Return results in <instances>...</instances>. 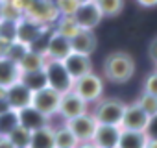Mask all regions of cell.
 I'll return each mask as SVG.
<instances>
[{
  "label": "cell",
  "instance_id": "obj_30",
  "mask_svg": "<svg viewBox=\"0 0 157 148\" xmlns=\"http://www.w3.org/2000/svg\"><path fill=\"white\" fill-rule=\"evenodd\" d=\"M78 6H80L78 0H57V2H56V8H57V11L63 17H72Z\"/></svg>",
  "mask_w": 157,
  "mask_h": 148
},
{
  "label": "cell",
  "instance_id": "obj_25",
  "mask_svg": "<svg viewBox=\"0 0 157 148\" xmlns=\"http://www.w3.org/2000/svg\"><path fill=\"white\" fill-rule=\"evenodd\" d=\"M0 41L11 45L17 41V21L13 19H0Z\"/></svg>",
  "mask_w": 157,
  "mask_h": 148
},
{
  "label": "cell",
  "instance_id": "obj_23",
  "mask_svg": "<svg viewBox=\"0 0 157 148\" xmlns=\"http://www.w3.org/2000/svg\"><path fill=\"white\" fill-rule=\"evenodd\" d=\"M78 144H80V141L67 126L54 130V148H76Z\"/></svg>",
  "mask_w": 157,
  "mask_h": 148
},
{
  "label": "cell",
  "instance_id": "obj_34",
  "mask_svg": "<svg viewBox=\"0 0 157 148\" xmlns=\"http://www.w3.org/2000/svg\"><path fill=\"white\" fill-rule=\"evenodd\" d=\"M0 148H15L8 137H0Z\"/></svg>",
  "mask_w": 157,
  "mask_h": 148
},
{
  "label": "cell",
  "instance_id": "obj_32",
  "mask_svg": "<svg viewBox=\"0 0 157 148\" xmlns=\"http://www.w3.org/2000/svg\"><path fill=\"white\" fill-rule=\"evenodd\" d=\"M148 56H150V59L157 65V37H153V39L150 41V45H148Z\"/></svg>",
  "mask_w": 157,
  "mask_h": 148
},
{
  "label": "cell",
  "instance_id": "obj_28",
  "mask_svg": "<svg viewBox=\"0 0 157 148\" xmlns=\"http://www.w3.org/2000/svg\"><path fill=\"white\" fill-rule=\"evenodd\" d=\"M30 137H32V131L26 130V128H22L21 124L8 135V139L11 141V144L15 148H28L30 146Z\"/></svg>",
  "mask_w": 157,
  "mask_h": 148
},
{
  "label": "cell",
  "instance_id": "obj_26",
  "mask_svg": "<svg viewBox=\"0 0 157 148\" xmlns=\"http://www.w3.org/2000/svg\"><path fill=\"white\" fill-rule=\"evenodd\" d=\"M104 17H117L124 10V0H94Z\"/></svg>",
  "mask_w": 157,
  "mask_h": 148
},
{
  "label": "cell",
  "instance_id": "obj_10",
  "mask_svg": "<svg viewBox=\"0 0 157 148\" xmlns=\"http://www.w3.org/2000/svg\"><path fill=\"white\" fill-rule=\"evenodd\" d=\"M57 113L68 120V119H74L82 113H87V102L82 100L74 91H67L61 95V100H59V107H57Z\"/></svg>",
  "mask_w": 157,
  "mask_h": 148
},
{
  "label": "cell",
  "instance_id": "obj_37",
  "mask_svg": "<svg viewBox=\"0 0 157 148\" xmlns=\"http://www.w3.org/2000/svg\"><path fill=\"white\" fill-rule=\"evenodd\" d=\"M85 2H93V0H78V4H85Z\"/></svg>",
  "mask_w": 157,
  "mask_h": 148
},
{
  "label": "cell",
  "instance_id": "obj_1",
  "mask_svg": "<svg viewBox=\"0 0 157 148\" xmlns=\"http://www.w3.org/2000/svg\"><path fill=\"white\" fill-rule=\"evenodd\" d=\"M135 72L133 57L128 52H111L104 61V74L105 78L115 84H126Z\"/></svg>",
  "mask_w": 157,
  "mask_h": 148
},
{
  "label": "cell",
  "instance_id": "obj_14",
  "mask_svg": "<svg viewBox=\"0 0 157 148\" xmlns=\"http://www.w3.org/2000/svg\"><path fill=\"white\" fill-rule=\"evenodd\" d=\"M4 96H6L10 107L15 109V111L22 109V107H28V106L32 104V91H30L24 84H21V82H17V84L6 87V95H4Z\"/></svg>",
  "mask_w": 157,
  "mask_h": 148
},
{
  "label": "cell",
  "instance_id": "obj_6",
  "mask_svg": "<svg viewBox=\"0 0 157 148\" xmlns=\"http://www.w3.org/2000/svg\"><path fill=\"white\" fill-rule=\"evenodd\" d=\"M65 126L76 135V139L80 142H87V141L93 139L98 122H96V119L91 113H82V115L74 117V119H68Z\"/></svg>",
  "mask_w": 157,
  "mask_h": 148
},
{
  "label": "cell",
  "instance_id": "obj_41",
  "mask_svg": "<svg viewBox=\"0 0 157 148\" xmlns=\"http://www.w3.org/2000/svg\"><path fill=\"white\" fill-rule=\"evenodd\" d=\"M115 148H118V146H115Z\"/></svg>",
  "mask_w": 157,
  "mask_h": 148
},
{
  "label": "cell",
  "instance_id": "obj_3",
  "mask_svg": "<svg viewBox=\"0 0 157 148\" xmlns=\"http://www.w3.org/2000/svg\"><path fill=\"white\" fill-rule=\"evenodd\" d=\"M72 91L82 100H85L87 104L89 102H98L102 98V95H104V82H102L100 76L89 72V74H85V76L74 80Z\"/></svg>",
  "mask_w": 157,
  "mask_h": 148
},
{
  "label": "cell",
  "instance_id": "obj_12",
  "mask_svg": "<svg viewBox=\"0 0 157 148\" xmlns=\"http://www.w3.org/2000/svg\"><path fill=\"white\" fill-rule=\"evenodd\" d=\"M41 32H43L41 24L28 19V17L17 21V43H21L28 48L41 37Z\"/></svg>",
  "mask_w": 157,
  "mask_h": 148
},
{
  "label": "cell",
  "instance_id": "obj_33",
  "mask_svg": "<svg viewBox=\"0 0 157 148\" xmlns=\"http://www.w3.org/2000/svg\"><path fill=\"white\" fill-rule=\"evenodd\" d=\"M135 2L142 8H155L157 6V0H135Z\"/></svg>",
  "mask_w": 157,
  "mask_h": 148
},
{
  "label": "cell",
  "instance_id": "obj_18",
  "mask_svg": "<svg viewBox=\"0 0 157 148\" xmlns=\"http://www.w3.org/2000/svg\"><path fill=\"white\" fill-rule=\"evenodd\" d=\"M21 80V68H19V63L2 56L0 57V87L6 89L13 84H17Z\"/></svg>",
  "mask_w": 157,
  "mask_h": 148
},
{
  "label": "cell",
  "instance_id": "obj_11",
  "mask_svg": "<svg viewBox=\"0 0 157 148\" xmlns=\"http://www.w3.org/2000/svg\"><path fill=\"white\" fill-rule=\"evenodd\" d=\"M63 65H65V68H67V72L70 74L72 80H78V78L85 76V74L93 72L91 59H89V56H85V54L70 52V54L63 59Z\"/></svg>",
  "mask_w": 157,
  "mask_h": 148
},
{
  "label": "cell",
  "instance_id": "obj_38",
  "mask_svg": "<svg viewBox=\"0 0 157 148\" xmlns=\"http://www.w3.org/2000/svg\"><path fill=\"white\" fill-rule=\"evenodd\" d=\"M0 19H2V4H0Z\"/></svg>",
  "mask_w": 157,
  "mask_h": 148
},
{
  "label": "cell",
  "instance_id": "obj_7",
  "mask_svg": "<svg viewBox=\"0 0 157 148\" xmlns=\"http://www.w3.org/2000/svg\"><path fill=\"white\" fill-rule=\"evenodd\" d=\"M151 124V117H148L137 104L126 106L122 120H120V128L122 130H131V131H146Z\"/></svg>",
  "mask_w": 157,
  "mask_h": 148
},
{
  "label": "cell",
  "instance_id": "obj_20",
  "mask_svg": "<svg viewBox=\"0 0 157 148\" xmlns=\"http://www.w3.org/2000/svg\"><path fill=\"white\" fill-rule=\"evenodd\" d=\"M44 54L43 52H37V50H28L21 59H19V68L21 72H32V70H41L44 68Z\"/></svg>",
  "mask_w": 157,
  "mask_h": 148
},
{
  "label": "cell",
  "instance_id": "obj_40",
  "mask_svg": "<svg viewBox=\"0 0 157 148\" xmlns=\"http://www.w3.org/2000/svg\"><path fill=\"white\" fill-rule=\"evenodd\" d=\"M155 72H157V67H155Z\"/></svg>",
  "mask_w": 157,
  "mask_h": 148
},
{
  "label": "cell",
  "instance_id": "obj_2",
  "mask_svg": "<svg viewBox=\"0 0 157 148\" xmlns=\"http://www.w3.org/2000/svg\"><path fill=\"white\" fill-rule=\"evenodd\" d=\"M44 74H46V84H48V87L56 89L61 95L67 93V91H72L74 80L70 78V74L67 72L63 61L46 59V63H44Z\"/></svg>",
  "mask_w": 157,
  "mask_h": 148
},
{
  "label": "cell",
  "instance_id": "obj_35",
  "mask_svg": "<svg viewBox=\"0 0 157 148\" xmlns=\"http://www.w3.org/2000/svg\"><path fill=\"white\" fill-rule=\"evenodd\" d=\"M76 148H98L93 141H87V142H80V144H78Z\"/></svg>",
  "mask_w": 157,
  "mask_h": 148
},
{
  "label": "cell",
  "instance_id": "obj_15",
  "mask_svg": "<svg viewBox=\"0 0 157 148\" xmlns=\"http://www.w3.org/2000/svg\"><path fill=\"white\" fill-rule=\"evenodd\" d=\"M120 126H113V124H98L93 135V142L98 148H115L118 144V137H120Z\"/></svg>",
  "mask_w": 157,
  "mask_h": 148
},
{
  "label": "cell",
  "instance_id": "obj_27",
  "mask_svg": "<svg viewBox=\"0 0 157 148\" xmlns=\"http://www.w3.org/2000/svg\"><path fill=\"white\" fill-rule=\"evenodd\" d=\"M148 117H151V119H155L157 117V96H153V95H150V93H146V91H142V95L137 98V102H135Z\"/></svg>",
  "mask_w": 157,
  "mask_h": 148
},
{
  "label": "cell",
  "instance_id": "obj_29",
  "mask_svg": "<svg viewBox=\"0 0 157 148\" xmlns=\"http://www.w3.org/2000/svg\"><path fill=\"white\" fill-rule=\"evenodd\" d=\"M82 28L78 26V22L72 19V17H63L61 21H59V24H57V33H61V35H65V37H68V39H72L78 32H80Z\"/></svg>",
  "mask_w": 157,
  "mask_h": 148
},
{
  "label": "cell",
  "instance_id": "obj_13",
  "mask_svg": "<svg viewBox=\"0 0 157 148\" xmlns=\"http://www.w3.org/2000/svg\"><path fill=\"white\" fill-rule=\"evenodd\" d=\"M72 52L70 48V39L54 32L46 43V48H44V56H48V59H56V61H63L68 54Z\"/></svg>",
  "mask_w": 157,
  "mask_h": 148
},
{
  "label": "cell",
  "instance_id": "obj_8",
  "mask_svg": "<svg viewBox=\"0 0 157 148\" xmlns=\"http://www.w3.org/2000/svg\"><path fill=\"white\" fill-rule=\"evenodd\" d=\"M72 19L78 22V26H80L82 30H93L100 24V21L104 19V15L100 13L96 2L93 0V2H85V4H80L76 8Z\"/></svg>",
  "mask_w": 157,
  "mask_h": 148
},
{
  "label": "cell",
  "instance_id": "obj_19",
  "mask_svg": "<svg viewBox=\"0 0 157 148\" xmlns=\"http://www.w3.org/2000/svg\"><path fill=\"white\" fill-rule=\"evenodd\" d=\"M122 130V128H120ZM148 133L146 131H131V130H122L118 137V148H146L148 142Z\"/></svg>",
  "mask_w": 157,
  "mask_h": 148
},
{
  "label": "cell",
  "instance_id": "obj_9",
  "mask_svg": "<svg viewBox=\"0 0 157 148\" xmlns=\"http://www.w3.org/2000/svg\"><path fill=\"white\" fill-rule=\"evenodd\" d=\"M26 11V17L35 21V22H50V21H56L59 11L56 8L54 2L50 0H32L28 4V8L24 10Z\"/></svg>",
  "mask_w": 157,
  "mask_h": 148
},
{
  "label": "cell",
  "instance_id": "obj_17",
  "mask_svg": "<svg viewBox=\"0 0 157 148\" xmlns=\"http://www.w3.org/2000/svg\"><path fill=\"white\" fill-rule=\"evenodd\" d=\"M19 113V124L30 131L33 130H39V128H44L48 126V117H44L43 113H39L35 107L28 106V107H22L17 111Z\"/></svg>",
  "mask_w": 157,
  "mask_h": 148
},
{
  "label": "cell",
  "instance_id": "obj_16",
  "mask_svg": "<svg viewBox=\"0 0 157 148\" xmlns=\"http://www.w3.org/2000/svg\"><path fill=\"white\" fill-rule=\"evenodd\" d=\"M70 48L72 52L91 56L96 50V35L93 33V30H80L70 39Z\"/></svg>",
  "mask_w": 157,
  "mask_h": 148
},
{
  "label": "cell",
  "instance_id": "obj_21",
  "mask_svg": "<svg viewBox=\"0 0 157 148\" xmlns=\"http://www.w3.org/2000/svg\"><path fill=\"white\" fill-rule=\"evenodd\" d=\"M28 148H54V130L50 126L33 130Z\"/></svg>",
  "mask_w": 157,
  "mask_h": 148
},
{
  "label": "cell",
  "instance_id": "obj_24",
  "mask_svg": "<svg viewBox=\"0 0 157 148\" xmlns=\"http://www.w3.org/2000/svg\"><path fill=\"white\" fill-rule=\"evenodd\" d=\"M17 126H19V113L15 109L0 113V137H8Z\"/></svg>",
  "mask_w": 157,
  "mask_h": 148
},
{
  "label": "cell",
  "instance_id": "obj_22",
  "mask_svg": "<svg viewBox=\"0 0 157 148\" xmlns=\"http://www.w3.org/2000/svg\"><path fill=\"white\" fill-rule=\"evenodd\" d=\"M21 84H24L32 93L33 91H39L43 87H46V74H44V68L41 70H32V72H21Z\"/></svg>",
  "mask_w": 157,
  "mask_h": 148
},
{
  "label": "cell",
  "instance_id": "obj_31",
  "mask_svg": "<svg viewBox=\"0 0 157 148\" xmlns=\"http://www.w3.org/2000/svg\"><path fill=\"white\" fill-rule=\"evenodd\" d=\"M144 91L150 93V95H153V96H157V72L155 70L150 72L148 78L144 80Z\"/></svg>",
  "mask_w": 157,
  "mask_h": 148
},
{
  "label": "cell",
  "instance_id": "obj_4",
  "mask_svg": "<svg viewBox=\"0 0 157 148\" xmlns=\"http://www.w3.org/2000/svg\"><path fill=\"white\" fill-rule=\"evenodd\" d=\"M126 104L118 98H104L96 104V109L93 113V117L96 119L98 124H113V126H120L122 115H124Z\"/></svg>",
  "mask_w": 157,
  "mask_h": 148
},
{
  "label": "cell",
  "instance_id": "obj_36",
  "mask_svg": "<svg viewBox=\"0 0 157 148\" xmlns=\"http://www.w3.org/2000/svg\"><path fill=\"white\" fill-rule=\"evenodd\" d=\"M146 148H157V137H148Z\"/></svg>",
  "mask_w": 157,
  "mask_h": 148
},
{
  "label": "cell",
  "instance_id": "obj_39",
  "mask_svg": "<svg viewBox=\"0 0 157 148\" xmlns=\"http://www.w3.org/2000/svg\"><path fill=\"white\" fill-rule=\"evenodd\" d=\"M2 2H4V0H0V4H2Z\"/></svg>",
  "mask_w": 157,
  "mask_h": 148
},
{
  "label": "cell",
  "instance_id": "obj_5",
  "mask_svg": "<svg viewBox=\"0 0 157 148\" xmlns=\"http://www.w3.org/2000/svg\"><path fill=\"white\" fill-rule=\"evenodd\" d=\"M59 100H61V93H57L56 89H52V87L46 85V87L32 93V104L30 106L35 107L44 117H52L54 113H57Z\"/></svg>",
  "mask_w": 157,
  "mask_h": 148
}]
</instances>
